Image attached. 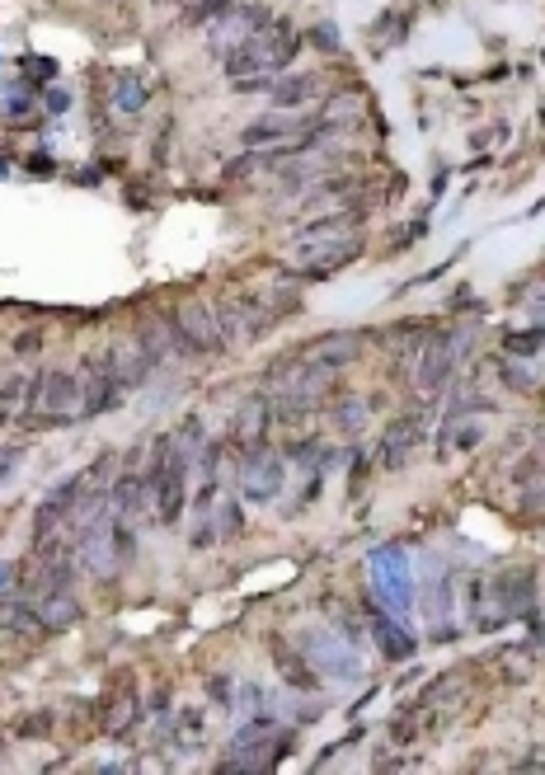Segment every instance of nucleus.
<instances>
[{
	"label": "nucleus",
	"mask_w": 545,
	"mask_h": 775,
	"mask_svg": "<svg viewBox=\"0 0 545 775\" xmlns=\"http://www.w3.org/2000/svg\"><path fill=\"white\" fill-rule=\"evenodd\" d=\"M174 320V334H179V343H184V353H221L226 348V329H221L217 320V306H207V301H179V306L170 310Z\"/></svg>",
	"instance_id": "obj_9"
},
{
	"label": "nucleus",
	"mask_w": 545,
	"mask_h": 775,
	"mask_svg": "<svg viewBox=\"0 0 545 775\" xmlns=\"http://www.w3.org/2000/svg\"><path fill=\"white\" fill-rule=\"evenodd\" d=\"M503 348H508V353H536V348H545V329H527V334H508V339H503Z\"/></svg>",
	"instance_id": "obj_33"
},
{
	"label": "nucleus",
	"mask_w": 545,
	"mask_h": 775,
	"mask_svg": "<svg viewBox=\"0 0 545 775\" xmlns=\"http://www.w3.org/2000/svg\"><path fill=\"white\" fill-rule=\"evenodd\" d=\"M5 583H10V564H0V588H5Z\"/></svg>",
	"instance_id": "obj_39"
},
{
	"label": "nucleus",
	"mask_w": 545,
	"mask_h": 775,
	"mask_svg": "<svg viewBox=\"0 0 545 775\" xmlns=\"http://www.w3.org/2000/svg\"><path fill=\"white\" fill-rule=\"evenodd\" d=\"M358 353H362L358 334H329V339H320L315 348H306V357H311V362H320V367H329V372L348 367V362H353Z\"/></svg>",
	"instance_id": "obj_23"
},
{
	"label": "nucleus",
	"mask_w": 545,
	"mask_h": 775,
	"mask_svg": "<svg viewBox=\"0 0 545 775\" xmlns=\"http://www.w3.org/2000/svg\"><path fill=\"white\" fill-rule=\"evenodd\" d=\"M33 611H38L47 635H62V630H71L80 620V602L71 588H52V592H43V597H33Z\"/></svg>",
	"instance_id": "obj_17"
},
{
	"label": "nucleus",
	"mask_w": 545,
	"mask_h": 775,
	"mask_svg": "<svg viewBox=\"0 0 545 775\" xmlns=\"http://www.w3.org/2000/svg\"><path fill=\"white\" fill-rule=\"evenodd\" d=\"M0 109H5V118H24V113H29V94L24 90H5V99H0Z\"/></svg>",
	"instance_id": "obj_36"
},
{
	"label": "nucleus",
	"mask_w": 545,
	"mask_h": 775,
	"mask_svg": "<svg viewBox=\"0 0 545 775\" xmlns=\"http://www.w3.org/2000/svg\"><path fill=\"white\" fill-rule=\"evenodd\" d=\"M240 489L250 503H273L282 494V456L254 442V451L240 461Z\"/></svg>",
	"instance_id": "obj_13"
},
{
	"label": "nucleus",
	"mask_w": 545,
	"mask_h": 775,
	"mask_svg": "<svg viewBox=\"0 0 545 775\" xmlns=\"http://www.w3.org/2000/svg\"><path fill=\"white\" fill-rule=\"evenodd\" d=\"M235 0H193L188 5V24H212V19L221 15V10H231Z\"/></svg>",
	"instance_id": "obj_32"
},
{
	"label": "nucleus",
	"mask_w": 545,
	"mask_h": 775,
	"mask_svg": "<svg viewBox=\"0 0 545 775\" xmlns=\"http://www.w3.org/2000/svg\"><path fill=\"white\" fill-rule=\"evenodd\" d=\"M541 465H545V456H541Z\"/></svg>",
	"instance_id": "obj_40"
},
{
	"label": "nucleus",
	"mask_w": 545,
	"mask_h": 775,
	"mask_svg": "<svg viewBox=\"0 0 545 775\" xmlns=\"http://www.w3.org/2000/svg\"><path fill=\"white\" fill-rule=\"evenodd\" d=\"M137 348L146 353V362H151L156 372L160 367H170L174 357L184 353V343H179V334H174L170 315H146V320L137 325Z\"/></svg>",
	"instance_id": "obj_14"
},
{
	"label": "nucleus",
	"mask_w": 545,
	"mask_h": 775,
	"mask_svg": "<svg viewBox=\"0 0 545 775\" xmlns=\"http://www.w3.org/2000/svg\"><path fill=\"white\" fill-rule=\"evenodd\" d=\"M80 569L99 583H109L132 559V522H118L109 503H99L90 517H80Z\"/></svg>",
	"instance_id": "obj_3"
},
{
	"label": "nucleus",
	"mask_w": 545,
	"mask_h": 775,
	"mask_svg": "<svg viewBox=\"0 0 545 775\" xmlns=\"http://www.w3.org/2000/svg\"><path fill=\"white\" fill-rule=\"evenodd\" d=\"M372 635H376V649L386 653L390 663H405V658H414V635H409L405 625L395 616H372Z\"/></svg>",
	"instance_id": "obj_21"
},
{
	"label": "nucleus",
	"mask_w": 545,
	"mask_h": 775,
	"mask_svg": "<svg viewBox=\"0 0 545 775\" xmlns=\"http://www.w3.org/2000/svg\"><path fill=\"white\" fill-rule=\"evenodd\" d=\"M311 132H315L311 118H287V109H282V118H264V123L245 127V146H264V141H301V137H311Z\"/></svg>",
	"instance_id": "obj_18"
},
{
	"label": "nucleus",
	"mask_w": 545,
	"mask_h": 775,
	"mask_svg": "<svg viewBox=\"0 0 545 775\" xmlns=\"http://www.w3.org/2000/svg\"><path fill=\"white\" fill-rule=\"evenodd\" d=\"M329 423H334L339 433L358 437L362 428H367V400H358V395H343V400H334V409H329Z\"/></svg>",
	"instance_id": "obj_28"
},
{
	"label": "nucleus",
	"mask_w": 545,
	"mask_h": 775,
	"mask_svg": "<svg viewBox=\"0 0 545 775\" xmlns=\"http://www.w3.org/2000/svg\"><path fill=\"white\" fill-rule=\"evenodd\" d=\"M296 52H301V33H296L287 19H273L268 29H259L254 38H245L240 47H231V57H226V76H231L235 90H245V85H254V80L273 85L278 71L292 66Z\"/></svg>",
	"instance_id": "obj_1"
},
{
	"label": "nucleus",
	"mask_w": 545,
	"mask_h": 775,
	"mask_svg": "<svg viewBox=\"0 0 545 775\" xmlns=\"http://www.w3.org/2000/svg\"><path fill=\"white\" fill-rule=\"evenodd\" d=\"M137 719H141V700H137V691H132V682H123L109 719H104V729H109V738H127V733L137 729Z\"/></svg>",
	"instance_id": "obj_25"
},
{
	"label": "nucleus",
	"mask_w": 545,
	"mask_h": 775,
	"mask_svg": "<svg viewBox=\"0 0 545 775\" xmlns=\"http://www.w3.org/2000/svg\"><path fill=\"white\" fill-rule=\"evenodd\" d=\"M419 447H423V423L414 419V414H409V419H395L386 433H381V442H376V465H381V470H400Z\"/></svg>",
	"instance_id": "obj_15"
},
{
	"label": "nucleus",
	"mask_w": 545,
	"mask_h": 775,
	"mask_svg": "<svg viewBox=\"0 0 545 775\" xmlns=\"http://www.w3.org/2000/svg\"><path fill=\"white\" fill-rule=\"evenodd\" d=\"M301 653L306 663L320 672V677H334V682H358L362 677V663L353 658V644L348 639H334L325 630H306L301 635Z\"/></svg>",
	"instance_id": "obj_10"
},
{
	"label": "nucleus",
	"mask_w": 545,
	"mask_h": 775,
	"mask_svg": "<svg viewBox=\"0 0 545 775\" xmlns=\"http://www.w3.org/2000/svg\"><path fill=\"white\" fill-rule=\"evenodd\" d=\"M24 419H29L33 428H62V423L80 419V376H71V372H38V376H33Z\"/></svg>",
	"instance_id": "obj_4"
},
{
	"label": "nucleus",
	"mask_w": 545,
	"mask_h": 775,
	"mask_svg": "<svg viewBox=\"0 0 545 775\" xmlns=\"http://www.w3.org/2000/svg\"><path fill=\"white\" fill-rule=\"evenodd\" d=\"M268 653L278 658V667L287 672V682L292 686H315V667L306 663V653L301 649H287L282 639H268Z\"/></svg>",
	"instance_id": "obj_26"
},
{
	"label": "nucleus",
	"mask_w": 545,
	"mask_h": 775,
	"mask_svg": "<svg viewBox=\"0 0 545 775\" xmlns=\"http://www.w3.org/2000/svg\"><path fill=\"white\" fill-rule=\"evenodd\" d=\"M47 733H52V714L47 710H38V714H29V719L15 724V738H47Z\"/></svg>",
	"instance_id": "obj_34"
},
{
	"label": "nucleus",
	"mask_w": 545,
	"mask_h": 775,
	"mask_svg": "<svg viewBox=\"0 0 545 775\" xmlns=\"http://www.w3.org/2000/svg\"><path fill=\"white\" fill-rule=\"evenodd\" d=\"M113 109L123 113V118H137L146 109V85H141L132 71H118L113 76Z\"/></svg>",
	"instance_id": "obj_27"
},
{
	"label": "nucleus",
	"mask_w": 545,
	"mask_h": 775,
	"mask_svg": "<svg viewBox=\"0 0 545 775\" xmlns=\"http://www.w3.org/2000/svg\"><path fill=\"white\" fill-rule=\"evenodd\" d=\"M315 94H320V76H315V71H306V76H278L268 85L273 109H306Z\"/></svg>",
	"instance_id": "obj_19"
},
{
	"label": "nucleus",
	"mask_w": 545,
	"mask_h": 775,
	"mask_svg": "<svg viewBox=\"0 0 545 775\" xmlns=\"http://www.w3.org/2000/svg\"><path fill=\"white\" fill-rule=\"evenodd\" d=\"M531 597H536V574H531V569H508V574H499L489 583V592H484L480 630H499V625L517 620L531 606Z\"/></svg>",
	"instance_id": "obj_8"
},
{
	"label": "nucleus",
	"mask_w": 545,
	"mask_h": 775,
	"mask_svg": "<svg viewBox=\"0 0 545 775\" xmlns=\"http://www.w3.org/2000/svg\"><path fill=\"white\" fill-rule=\"evenodd\" d=\"M198 461V451L188 447L179 433H165L151 447V470H146V498L165 527L179 522V512L188 503V465Z\"/></svg>",
	"instance_id": "obj_2"
},
{
	"label": "nucleus",
	"mask_w": 545,
	"mask_h": 775,
	"mask_svg": "<svg viewBox=\"0 0 545 775\" xmlns=\"http://www.w3.org/2000/svg\"><path fill=\"white\" fill-rule=\"evenodd\" d=\"M372 583H376V597H386L390 611L405 616L409 602H414V583H409V564H405V550H400V545L372 550Z\"/></svg>",
	"instance_id": "obj_11"
},
{
	"label": "nucleus",
	"mask_w": 545,
	"mask_h": 775,
	"mask_svg": "<svg viewBox=\"0 0 545 775\" xmlns=\"http://www.w3.org/2000/svg\"><path fill=\"white\" fill-rule=\"evenodd\" d=\"M212 527H217V536H221V541H231V536H240V527H245V522H240V508H235V498H226V503H221V512L212 517Z\"/></svg>",
	"instance_id": "obj_30"
},
{
	"label": "nucleus",
	"mask_w": 545,
	"mask_h": 775,
	"mask_svg": "<svg viewBox=\"0 0 545 775\" xmlns=\"http://www.w3.org/2000/svg\"><path fill=\"white\" fill-rule=\"evenodd\" d=\"M268 24H273V15H268L264 5H240V0H235L231 10H221V15L212 19V38H217V43L240 47L259 29H268Z\"/></svg>",
	"instance_id": "obj_16"
},
{
	"label": "nucleus",
	"mask_w": 545,
	"mask_h": 775,
	"mask_svg": "<svg viewBox=\"0 0 545 775\" xmlns=\"http://www.w3.org/2000/svg\"><path fill=\"white\" fill-rule=\"evenodd\" d=\"M362 113H367V99H362L358 90H353V94L343 90V94H334V99H329L325 109H320L315 127H320V132H343V127H358Z\"/></svg>",
	"instance_id": "obj_20"
},
{
	"label": "nucleus",
	"mask_w": 545,
	"mask_h": 775,
	"mask_svg": "<svg viewBox=\"0 0 545 775\" xmlns=\"http://www.w3.org/2000/svg\"><path fill=\"white\" fill-rule=\"evenodd\" d=\"M461 353H466V334H433V329H428V339L419 343V353L405 362L409 386L419 390L423 400H428V395H437V390L452 381Z\"/></svg>",
	"instance_id": "obj_5"
},
{
	"label": "nucleus",
	"mask_w": 545,
	"mask_h": 775,
	"mask_svg": "<svg viewBox=\"0 0 545 775\" xmlns=\"http://www.w3.org/2000/svg\"><path fill=\"white\" fill-rule=\"evenodd\" d=\"M127 400V386L118 381V362H113V348L104 353H90L85 367H80V419L90 423L99 414H109Z\"/></svg>",
	"instance_id": "obj_7"
},
{
	"label": "nucleus",
	"mask_w": 545,
	"mask_h": 775,
	"mask_svg": "<svg viewBox=\"0 0 545 775\" xmlns=\"http://www.w3.org/2000/svg\"><path fill=\"white\" fill-rule=\"evenodd\" d=\"M109 508L118 522H137L141 508H146V480L141 475H118L109 484Z\"/></svg>",
	"instance_id": "obj_22"
},
{
	"label": "nucleus",
	"mask_w": 545,
	"mask_h": 775,
	"mask_svg": "<svg viewBox=\"0 0 545 775\" xmlns=\"http://www.w3.org/2000/svg\"><path fill=\"white\" fill-rule=\"evenodd\" d=\"M358 254H362V226H343V231L296 240L292 264H296V273H306V278H329V273H339V268L353 264Z\"/></svg>",
	"instance_id": "obj_6"
},
{
	"label": "nucleus",
	"mask_w": 545,
	"mask_h": 775,
	"mask_svg": "<svg viewBox=\"0 0 545 775\" xmlns=\"http://www.w3.org/2000/svg\"><path fill=\"white\" fill-rule=\"evenodd\" d=\"M311 43L320 47V52H334V47H339V33H334V24H315V29H311Z\"/></svg>",
	"instance_id": "obj_37"
},
{
	"label": "nucleus",
	"mask_w": 545,
	"mask_h": 775,
	"mask_svg": "<svg viewBox=\"0 0 545 775\" xmlns=\"http://www.w3.org/2000/svg\"><path fill=\"white\" fill-rule=\"evenodd\" d=\"M38 348H43V334H38V329H24L15 339V353H38Z\"/></svg>",
	"instance_id": "obj_38"
},
{
	"label": "nucleus",
	"mask_w": 545,
	"mask_h": 775,
	"mask_svg": "<svg viewBox=\"0 0 545 775\" xmlns=\"http://www.w3.org/2000/svg\"><path fill=\"white\" fill-rule=\"evenodd\" d=\"M268 419H273V404H268V395H254V400L240 404V414L231 419V433L235 442H259L268 428Z\"/></svg>",
	"instance_id": "obj_24"
},
{
	"label": "nucleus",
	"mask_w": 545,
	"mask_h": 775,
	"mask_svg": "<svg viewBox=\"0 0 545 775\" xmlns=\"http://www.w3.org/2000/svg\"><path fill=\"white\" fill-rule=\"evenodd\" d=\"M29 390H33V376H0V414L5 419H15V414H24L29 409Z\"/></svg>",
	"instance_id": "obj_29"
},
{
	"label": "nucleus",
	"mask_w": 545,
	"mask_h": 775,
	"mask_svg": "<svg viewBox=\"0 0 545 775\" xmlns=\"http://www.w3.org/2000/svg\"><path fill=\"white\" fill-rule=\"evenodd\" d=\"M90 484V470L85 475H71V480H62L52 494L38 503V512H33V536L38 541H47V536H57V531L76 517V508H80V489Z\"/></svg>",
	"instance_id": "obj_12"
},
{
	"label": "nucleus",
	"mask_w": 545,
	"mask_h": 775,
	"mask_svg": "<svg viewBox=\"0 0 545 775\" xmlns=\"http://www.w3.org/2000/svg\"><path fill=\"white\" fill-rule=\"evenodd\" d=\"M376 33H386V38H381V47H395V43H405V33H409V19H405V15H395V10H390V15H381V24H376Z\"/></svg>",
	"instance_id": "obj_31"
},
{
	"label": "nucleus",
	"mask_w": 545,
	"mask_h": 775,
	"mask_svg": "<svg viewBox=\"0 0 545 775\" xmlns=\"http://www.w3.org/2000/svg\"><path fill=\"white\" fill-rule=\"evenodd\" d=\"M19 465H24V447H0V484L10 480Z\"/></svg>",
	"instance_id": "obj_35"
}]
</instances>
